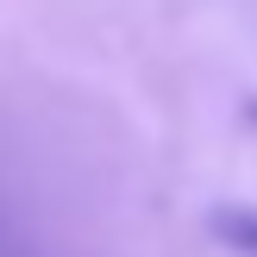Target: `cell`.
Here are the masks:
<instances>
[{"instance_id": "obj_1", "label": "cell", "mask_w": 257, "mask_h": 257, "mask_svg": "<svg viewBox=\"0 0 257 257\" xmlns=\"http://www.w3.org/2000/svg\"><path fill=\"white\" fill-rule=\"evenodd\" d=\"M213 232H220L238 257H257V213H251V207H226V213H213Z\"/></svg>"}]
</instances>
